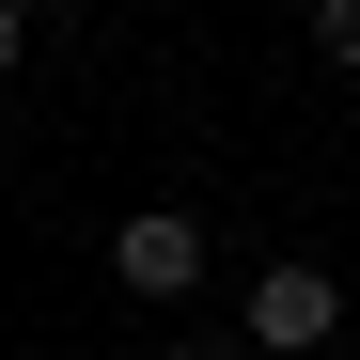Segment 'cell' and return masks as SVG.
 <instances>
[{
    "instance_id": "obj_5",
    "label": "cell",
    "mask_w": 360,
    "mask_h": 360,
    "mask_svg": "<svg viewBox=\"0 0 360 360\" xmlns=\"http://www.w3.org/2000/svg\"><path fill=\"white\" fill-rule=\"evenodd\" d=\"M172 360H235V345H219V329H188V345H172Z\"/></svg>"
},
{
    "instance_id": "obj_2",
    "label": "cell",
    "mask_w": 360,
    "mask_h": 360,
    "mask_svg": "<svg viewBox=\"0 0 360 360\" xmlns=\"http://www.w3.org/2000/svg\"><path fill=\"white\" fill-rule=\"evenodd\" d=\"M204 266H219V251H204V219H188V204L110 219V282H126L141 314H188V297H204Z\"/></svg>"
},
{
    "instance_id": "obj_1",
    "label": "cell",
    "mask_w": 360,
    "mask_h": 360,
    "mask_svg": "<svg viewBox=\"0 0 360 360\" xmlns=\"http://www.w3.org/2000/svg\"><path fill=\"white\" fill-rule=\"evenodd\" d=\"M345 329V282L314 266V251H282V266H251L235 282V345H266V360H314Z\"/></svg>"
},
{
    "instance_id": "obj_4",
    "label": "cell",
    "mask_w": 360,
    "mask_h": 360,
    "mask_svg": "<svg viewBox=\"0 0 360 360\" xmlns=\"http://www.w3.org/2000/svg\"><path fill=\"white\" fill-rule=\"evenodd\" d=\"M32 63V0H0V79H16Z\"/></svg>"
},
{
    "instance_id": "obj_3",
    "label": "cell",
    "mask_w": 360,
    "mask_h": 360,
    "mask_svg": "<svg viewBox=\"0 0 360 360\" xmlns=\"http://www.w3.org/2000/svg\"><path fill=\"white\" fill-rule=\"evenodd\" d=\"M314 63H329V79H360V0H314Z\"/></svg>"
}]
</instances>
